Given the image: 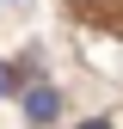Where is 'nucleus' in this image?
Listing matches in <instances>:
<instances>
[{
  "label": "nucleus",
  "mask_w": 123,
  "mask_h": 129,
  "mask_svg": "<svg viewBox=\"0 0 123 129\" xmlns=\"http://www.w3.org/2000/svg\"><path fill=\"white\" fill-rule=\"evenodd\" d=\"M25 117H31V123H55V117H61V99H55V86H43V80H37V86L25 92Z\"/></svg>",
  "instance_id": "f257e3e1"
},
{
  "label": "nucleus",
  "mask_w": 123,
  "mask_h": 129,
  "mask_svg": "<svg viewBox=\"0 0 123 129\" xmlns=\"http://www.w3.org/2000/svg\"><path fill=\"white\" fill-rule=\"evenodd\" d=\"M6 92H12V68L0 61V99H6Z\"/></svg>",
  "instance_id": "f03ea898"
},
{
  "label": "nucleus",
  "mask_w": 123,
  "mask_h": 129,
  "mask_svg": "<svg viewBox=\"0 0 123 129\" xmlns=\"http://www.w3.org/2000/svg\"><path fill=\"white\" fill-rule=\"evenodd\" d=\"M80 129H111V123H105V117H92V123H80Z\"/></svg>",
  "instance_id": "7ed1b4c3"
}]
</instances>
